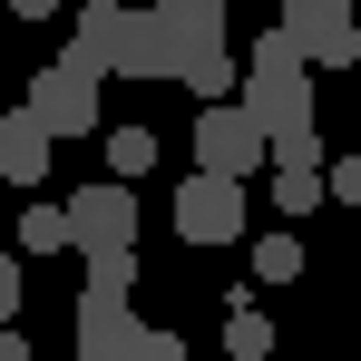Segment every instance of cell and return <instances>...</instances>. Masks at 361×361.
<instances>
[{
    "instance_id": "cell-1",
    "label": "cell",
    "mask_w": 361,
    "mask_h": 361,
    "mask_svg": "<svg viewBox=\"0 0 361 361\" xmlns=\"http://www.w3.org/2000/svg\"><path fill=\"white\" fill-rule=\"evenodd\" d=\"M312 98H322V88H312V68H302L293 49H283V39L264 30V39L244 49V78H235V108H244V118H254V127H264V147H274V137H302V127H312Z\"/></svg>"
},
{
    "instance_id": "cell-2",
    "label": "cell",
    "mask_w": 361,
    "mask_h": 361,
    "mask_svg": "<svg viewBox=\"0 0 361 361\" xmlns=\"http://www.w3.org/2000/svg\"><path fill=\"white\" fill-rule=\"evenodd\" d=\"M68 59H88L98 78H166V49H157V20L127 10V0H88L68 20Z\"/></svg>"
},
{
    "instance_id": "cell-3",
    "label": "cell",
    "mask_w": 361,
    "mask_h": 361,
    "mask_svg": "<svg viewBox=\"0 0 361 361\" xmlns=\"http://www.w3.org/2000/svg\"><path fill=\"white\" fill-rule=\"evenodd\" d=\"M352 10L361 0H283V10H274V39H283L302 68H352L361 59V20Z\"/></svg>"
},
{
    "instance_id": "cell-4",
    "label": "cell",
    "mask_w": 361,
    "mask_h": 361,
    "mask_svg": "<svg viewBox=\"0 0 361 361\" xmlns=\"http://www.w3.org/2000/svg\"><path fill=\"white\" fill-rule=\"evenodd\" d=\"M68 215V254H137V185H118V176H98V185H78L59 205Z\"/></svg>"
},
{
    "instance_id": "cell-5",
    "label": "cell",
    "mask_w": 361,
    "mask_h": 361,
    "mask_svg": "<svg viewBox=\"0 0 361 361\" xmlns=\"http://www.w3.org/2000/svg\"><path fill=\"white\" fill-rule=\"evenodd\" d=\"M264 127L244 118L235 98H215V108H195V176H225V185H244V176H264Z\"/></svg>"
},
{
    "instance_id": "cell-6",
    "label": "cell",
    "mask_w": 361,
    "mask_h": 361,
    "mask_svg": "<svg viewBox=\"0 0 361 361\" xmlns=\"http://www.w3.org/2000/svg\"><path fill=\"white\" fill-rule=\"evenodd\" d=\"M20 108L49 127V137H98V68L59 49V59L30 78V98H20Z\"/></svg>"
},
{
    "instance_id": "cell-7",
    "label": "cell",
    "mask_w": 361,
    "mask_h": 361,
    "mask_svg": "<svg viewBox=\"0 0 361 361\" xmlns=\"http://www.w3.org/2000/svg\"><path fill=\"white\" fill-rule=\"evenodd\" d=\"M157 49H166V78H185L195 59H225V0H157Z\"/></svg>"
},
{
    "instance_id": "cell-8",
    "label": "cell",
    "mask_w": 361,
    "mask_h": 361,
    "mask_svg": "<svg viewBox=\"0 0 361 361\" xmlns=\"http://www.w3.org/2000/svg\"><path fill=\"white\" fill-rule=\"evenodd\" d=\"M176 235H185V244H244V185L185 176V185H176Z\"/></svg>"
},
{
    "instance_id": "cell-9",
    "label": "cell",
    "mask_w": 361,
    "mask_h": 361,
    "mask_svg": "<svg viewBox=\"0 0 361 361\" xmlns=\"http://www.w3.org/2000/svg\"><path fill=\"white\" fill-rule=\"evenodd\" d=\"M49 147H59L49 127L30 118V108H10V118H0V176L10 185H49Z\"/></svg>"
},
{
    "instance_id": "cell-10",
    "label": "cell",
    "mask_w": 361,
    "mask_h": 361,
    "mask_svg": "<svg viewBox=\"0 0 361 361\" xmlns=\"http://www.w3.org/2000/svg\"><path fill=\"white\" fill-rule=\"evenodd\" d=\"M108 166H118V185H137L157 166V127H108Z\"/></svg>"
},
{
    "instance_id": "cell-11",
    "label": "cell",
    "mask_w": 361,
    "mask_h": 361,
    "mask_svg": "<svg viewBox=\"0 0 361 361\" xmlns=\"http://www.w3.org/2000/svg\"><path fill=\"white\" fill-rule=\"evenodd\" d=\"M293 274H302V235H293V225H274V235L254 244V283H293Z\"/></svg>"
},
{
    "instance_id": "cell-12",
    "label": "cell",
    "mask_w": 361,
    "mask_h": 361,
    "mask_svg": "<svg viewBox=\"0 0 361 361\" xmlns=\"http://www.w3.org/2000/svg\"><path fill=\"white\" fill-rule=\"evenodd\" d=\"M225 352H235V361H264V352H274V322H264L244 293H235V312H225Z\"/></svg>"
},
{
    "instance_id": "cell-13",
    "label": "cell",
    "mask_w": 361,
    "mask_h": 361,
    "mask_svg": "<svg viewBox=\"0 0 361 361\" xmlns=\"http://www.w3.org/2000/svg\"><path fill=\"white\" fill-rule=\"evenodd\" d=\"M20 244H30V254H68V215L59 205H30V215H20Z\"/></svg>"
},
{
    "instance_id": "cell-14",
    "label": "cell",
    "mask_w": 361,
    "mask_h": 361,
    "mask_svg": "<svg viewBox=\"0 0 361 361\" xmlns=\"http://www.w3.org/2000/svg\"><path fill=\"white\" fill-rule=\"evenodd\" d=\"M322 195H332V205H361V157H332V166H322Z\"/></svg>"
},
{
    "instance_id": "cell-15",
    "label": "cell",
    "mask_w": 361,
    "mask_h": 361,
    "mask_svg": "<svg viewBox=\"0 0 361 361\" xmlns=\"http://www.w3.org/2000/svg\"><path fill=\"white\" fill-rule=\"evenodd\" d=\"M127 361H185V342H176V332H157V322H147V332H137V352H127Z\"/></svg>"
},
{
    "instance_id": "cell-16",
    "label": "cell",
    "mask_w": 361,
    "mask_h": 361,
    "mask_svg": "<svg viewBox=\"0 0 361 361\" xmlns=\"http://www.w3.org/2000/svg\"><path fill=\"white\" fill-rule=\"evenodd\" d=\"M0 322H20V264L0 254Z\"/></svg>"
},
{
    "instance_id": "cell-17",
    "label": "cell",
    "mask_w": 361,
    "mask_h": 361,
    "mask_svg": "<svg viewBox=\"0 0 361 361\" xmlns=\"http://www.w3.org/2000/svg\"><path fill=\"white\" fill-rule=\"evenodd\" d=\"M68 0H10V20H59Z\"/></svg>"
},
{
    "instance_id": "cell-18",
    "label": "cell",
    "mask_w": 361,
    "mask_h": 361,
    "mask_svg": "<svg viewBox=\"0 0 361 361\" xmlns=\"http://www.w3.org/2000/svg\"><path fill=\"white\" fill-rule=\"evenodd\" d=\"M0 361H30V342H20V332H10V322H0Z\"/></svg>"
},
{
    "instance_id": "cell-19",
    "label": "cell",
    "mask_w": 361,
    "mask_h": 361,
    "mask_svg": "<svg viewBox=\"0 0 361 361\" xmlns=\"http://www.w3.org/2000/svg\"><path fill=\"white\" fill-rule=\"evenodd\" d=\"M0 20H10V0H0Z\"/></svg>"
},
{
    "instance_id": "cell-20",
    "label": "cell",
    "mask_w": 361,
    "mask_h": 361,
    "mask_svg": "<svg viewBox=\"0 0 361 361\" xmlns=\"http://www.w3.org/2000/svg\"><path fill=\"white\" fill-rule=\"evenodd\" d=\"M225 10H235V0H225Z\"/></svg>"
}]
</instances>
